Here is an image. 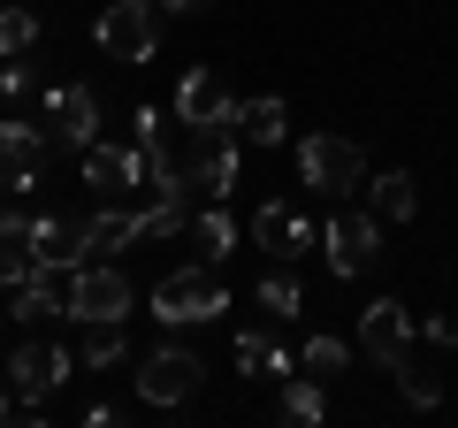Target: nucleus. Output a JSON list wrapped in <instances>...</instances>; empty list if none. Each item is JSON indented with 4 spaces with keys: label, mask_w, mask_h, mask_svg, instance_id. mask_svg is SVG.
<instances>
[{
    "label": "nucleus",
    "mask_w": 458,
    "mask_h": 428,
    "mask_svg": "<svg viewBox=\"0 0 458 428\" xmlns=\"http://www.w3.org/2000/svg\"><path fill=\"white\" fill-rule=\"evenodd\" d=\"M222 313H229V291L207 261H183L153 283V321L161 330H199V321H222Z\"/></svg>",
    "instance_id": "nucleus-1"
},
{
    "label": "nucleus",
    "mask_w": 458,
    "mask_h": 428,
    "mask_svg": "<svg viewBox=\"0 0 458 428\" xmlns=\"http://www.w3.org/2000/svg\"><path fill=\"white\" fill-rule=\"evenodd\" d=\"M237 168H245V138L237 123H191V146H183V176L199 199H229L237 192Z\"/></svg>",
    "instance_id": "nucleus-2"
},
{
    "label": "nucleus",
    "mask_w": 458,
    "mask_h": 428,
    "mask_svg": "<svg viewBox=\"0 0 458 428\" xmlns=\"http://www.w3.org/2000/svg\"><path fill=\"white\" fill-rule=\"evenodd\" d=\"M92 47L114 62H153L161 54V0H114L92 16Z\"/></svg>",
    "instance_id": "nucleus-3"
},
{
    "label": "nucleus",
    "mask_w": 458,
    "mask_h": 428,
    "mask_svg": "<svg viewBox=\"0 0 458 428\" xmlns=\"http://www.w3.org/2000/svg\"><path fill=\"white\" fill-rule=\"evenodd\" d=\"M298 176H306V192H336V199L367 192V153L336 131H313V138H298Z\"/></svg>",
    "instance_id": "nucleus-4"
},
{
    "label": "nucleus",
    "mask_w": 458,
    "mask_h": 428,
    "mask_svg": "<svg viewBox=\"0 0 458 428\" xmlns=\"http://www.w3.org/2000/svg\"><path fill=\"white\" fill-rule=\"evenodd\" d=\"M199 382H207V360H199L191 345H161L138 360V398L146 406H191Z\"/></svg>",
    "instance_id": "nucleus-5"
},
{
    "label": "nucleus",
    "mask_w": 458,
    "mask_h": 428,
    "mask_svg": "<svg viewBox=\"0 0 458 428\" xmlns=\"http://www.w3.org/2000/svg\"><path fill=\"white\" fill-rule=\"evenodd\" d=\"M321 245H328V268H336L344 283L367 276V268L382 261V222H375V207H336V214H328V230H321Z\"/></svg>",
    "instance_id": "nucleus-6"
},
{
    "label": "nucleus",
    "mask_w": 458,
    "mask_h": 428,
    "mask_svg": "<svg viewBox=\"0 0 458 428\" xmlns=\"http://www.w3.org/2000/svg\"><path fill=\"white\" fill-rule=\"evenodd\" d=\"M123 313H131V276L123 268L92 261L69 276V321H123Z\"/></svg>",
    "instance_id": "nucleus-7"
},
{
    "label": "nucleus",
    "mask_w": 458,
    "mask_h": 428,
    "mask_svg": "<svg viewBox=\"0 0 458 428\" xmlns=\"http://www.w3.org/2000/svg\"><path fill=\"white\" fill-rule=\"evenodd\" d=\"M92 138H99V99H92V84H54V92H47V146L84 153Z\"/></svg>",
    "instance_id": "nucleus-8"
},
{
    "label": "nucleus",
    "mask_w": 458,
    "mask_h": 428,
    "mask_svg": "<svg viewBox=\"0 0 458 428\" xmlns=\"http://www.w3.org/2000/svg\"><path fill=\"white\" fill-rule=\"evenodd\" d=\"M47 168V131L23 116H0V192H31Z\"/></svg>",
    "instance_id": "nucleus-9"
},
{
    "label": "nucleus",
    "mask_w": 458,
    "mask_h": 428,
    "mask_svg": "<svg viewBox=\"0 0 458 428\" xmlns=\"http://www.w3.org/2000/svg\"><path fill=\"white\" fill-rule=\"evenodd\" d=\"M69 367H77V352L47 345V337H31V345H16V352H8V382H16L23 398H54V390L69 382Z\"/></svg>",
    "instance_id": "nucleus-10"
},
{
    "label": "nucleus",
    "mask_w": 458,
    "mask_h": 428,
    "mask_svg": "<svg viewBox=\"0 0 458 428\" xmlns=\"http://www.w3.org/2000/svg\"><path fill=\"white\" fill-rule=\"evenodd\" d=\"M412 337H420V330H412V313L397 306V298H375V306L360 313V352H367L375 367H397Z\"/></svg>",
    "instance_id": "nucleus-11"
},
{
    "label": "nucleus",
    "mask_w": 458,
    "mask_h": 428,
    "mask_svg": "<svg viewBox=\"0 0 458 428\" xmlns=\"http://www.w3.org/2000/svg\"><path fill=\"white\" fill-rule=\"evenodd\" d=\"M138 237H146L138 207H99V214H84V222H77V268H92V261H107V253L138 245Z\"/></svg>",
    "instance_id": "nucleus-12"
},
{
    "label": "nucleus",
    "mask_w": 458,
    "mask_h": 428,
    "mask_svg": "<svg viewBox=\"0 0 458 428\" xmlns=\"http://www.w3.org/2000/svg\"><path fill=\"white\" fill-rule=\"evenodd\" d=\"M436 352H451V345H436V337H412L405 345V360L390 367L397 375V390L412 398V406H443V390H451V375H443V360Z\"/></svg>",
    "instance_id": "nucleus-13"
},
{
    "label": "nucleus",
    "mask_w": 458,
    "mask_h": 428,
    "mask_svg": "<svg viewBox=\"0 0 458 428\" xmlns=\"http://www.w3.org/2000/svg\"><path fill=\"white\" fill-rule=\"evenodd\" d=\"M252 237H260V253H276V261H298V253L313 245V222L291 207V199H267V207L252 214Z\"/></svg>",
    "instance_id": "nucleus-14"
},
{
    "label": "nucleus",
    "mask_w": 458,
    "mask_h": 428,
    "mask_svg": "<svg viewBox=\"0 0 458 428\" xmlns=\"http://www.w3.org/2000/svg\"><path fill=\"white\" fill-rule=\"evenodd\" d=\"M237 116V99H229V84L214 77V69H191V77L176 84V123L191 131V123H229Z\"/></svg>",
    "instance_id": "nucleus-15"
},
{
    "label": "nucleus",
    "mask_w": 458,
    "mask_h": 428,
    "mask_svg": "<svg viewBox=\"0 0 458 428\" xmlns=\"http://www.w3.org/2000/svg\"><path fill=\"white\" fill-rule=\"evenodd\" d=\"M84 184H92V192H107V199H123V192H138V184H146V161L92 138V146H84Z\"/></svg>",
    "instance_id": "nucleus-16"
},
{
    "label": "nucleus",
    "mask_w": 458,
    "mask_h": 428,
    "mask_svg": "<svg viewBox=\"0 0 458 428\" xmlns=\"http://www.w3.org/2000/svg\"><path fill=\"white\" fill-rule=\"evenodd\" d=\"M237 138L245 146H283L291 138V99H276V92H260V99H237Z\"/></svg>",
    "instance_id": "nucleus-17"
},
{
    "label": "nucleus",
    "mask_w": 458,
    "mask_h": 428,
    "mask_svg": "<svg viewBox=\"0 0 458 428\" xmlns=\"http://www.w3.org/2000/svg\"><path fill=\"white\" fill-rule=\"evenodd\" d=\"M183 245H191V261L222 268L229 253H237V222H229V207H207V214H191V222H183Z\"/></svg>",
    "instance_id": "nucleus-18"
},
{
    "label": "nucleus",
    "mask_w": 458,
    "mask_h": 428,
    "mask_svg": "<svg viewBox=\"0 0 458 428\" xmlns=\"http://www.w3.org/2000/svg\"><path fill=\"white\" fill-rule=\"evenodd\" d=\"M367 207H375V222H412L420 192H412L405 168H382V176H367Z\"/></svg>",
    "instance_id": "nucleus-19"
},
{
    "label": "nucleus",
    "mask_w": 458,
    "mask_h": 428,
    "mask_svg": "<svg viewBox=\"0 0 458 428\" xmlns=\"http://www.w3.org/2000/svg\"><path fill=\"white\" fill-rule=\"evenodd\" d=\"M283 421H298V428L328 421V382H313V375L291 367V382H283Z\"/></svg>",
    "instance_id": "nucleus-20"
},
{
    "label": "nucleus",
    "mask_w": 458,
    "mask_h": 428,
    "mask_svg": "<svg viewBox=\"0 0 458 428\" xmlns=\"http://www.w3.org/2000/svg\"><path fill=\"white\" fill-rule=\"evenodd\" d=\"M77 360H84V367H99V375H107V367H123V360H131V345H123V321H84Z\"/></svg>",
    "instance_id": "nucleus-21"
},
{
    "label": "nucleus",
    "mask_w": 458,
    "mask_h": 428,
    "mask_svg": "<svg viewBox=\"0 0 458 428\" xmlns=\"http://www.w3.org/2000/svg\"><path fill=\"white\" fill-rule=\"evenodd\" d=\"M237 375H291V352H283L267 330H245L237 337Z\"/></svg>",
    "instance_id": "nucleus-22"
},
{
    "label": "nucleus",
    "mask_w": 458,
    "mask_h": 428,
    "mask_svg": "<svg viewBox=\"0 0 458 428\" xmlns=\"http://www.w3.org/2000/svg\"><path fill=\"white\" fill-rule=\"evenodd\" d=\"M344 367H352V345H344V337H313V345L298 352V375H313V382H336Z\"/></svg>",
    "instance_id": "nucleus-23"
},
{
    "label": "nucleus",
    "mask_w": 458,
    "mask_h": 428,
    "mask_svg": "<svg viewBox=\"0 0 458 428\" xmlns=\"http://www.w3.org/2000/svg\"><path fill=\"white\" fill-rule=\"evenodd\" d=\"M38 268H77V222L38 214Z\"/></svg>",
    "instance_id": "nucleus-24"
},
{
    "label": "nucleus",
    "mask_w": 458,
    "mask_h": 428,
    "mask_svg": "<svg viewBox=\"0 0 458 428\" xmlns=\"http://www.w3.org/2000/svg\"><path fill=\"white\" fill-rule=\"evenodd\" d=\"M31 39H38V16H31V8H0V62L23 54Z\"/></svg>",
    "instance_id": "nucleus-25"
},
{
    "label": "nucleus",
    "mask_w": 458,
    "mask_h": 428,
    "mask_svg": "<svg viewBox=\"0 0 458 428\" xmlns=\"http://www.w3.org/2000/svg\"><path fill=\"white\" fill-rule=\"evenodd\" d=\"M260 306H267V313H298V306H306L298 276H283V268H276V276H260Z\"/></svg>",
    "instance_id": "nucleus-26"
},
{
    "label": "nucleus",
    "mask_w": 458,
    "mask_h": 428,
    "mask_svg": "<svg viewBox=\"0 0 458 428\" xmlns=\"http://www.w3.org/2000/svg\"><path fill=\"white\" fill-rule=\"evenodd\" d=\"M0 245H16V253H31V261H38V214L8 207V214H0Z\"/></svg>",
    "instance_id": "nucleus-27"
},
{
    "label": "nucleus",
    "mask_w": 458,
    "mask_h": 428,
    "mask_svg": "<svg viewBox=\"0 0 458 428\" xmlns=\"http://www.w3.org/2000/svg\"><path fill=\"white\" fill-rule=\"evenodd\" d=\"M31 268H38L31 253H16V245H0V291H16V283L31 276Z\"/></svg>",
    "instance_id": "nucleus-28"
},
{
    "label": "nucleus",
    "mask_w": 458,
    "mask_h": 428,
    "mask_svg": "<svg viewBox=\"0 0 458 428\" xmlns=\"http://www.w3.org/2000/svg\"><path fill=\"white\" fill-rule=\"evenodd\" d=\"M0 92H8V99H23V92H31V69H23L16 54H8V62H0Z\"/></svg>",
    "instance_id": "nucleus-29"
},
{
    "label": "nucleus",
    "mask_w": 458,
    "mask_h": 428,
    "mask_svg": "<svg viewBox=\"0 0 458 428\" xmlns=\"http://www.w3.org/2000/svg\"><path fill=\"white\" fill-rule=\"evenodd\" d=\"M161 8H176V16H199V8H214V0H161Z\"/></svg>",
    "instance_id": "nucleus-30"
},
{
    "label": "nucleus",
    "mask_w": 458,
    "mask_h": 428,
    "mask_svg": "<svg viewBox=\"0 0 458 428\" xmlns=\"http://www.w3.org/2000/svg\"><path fill=\"white\" fill-rule=\"evenodd\" d=\"M0 421H8V398H0Z\"/></svg>",
    "instance_id": "nucleus-31"
}]
</instances>
